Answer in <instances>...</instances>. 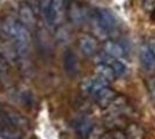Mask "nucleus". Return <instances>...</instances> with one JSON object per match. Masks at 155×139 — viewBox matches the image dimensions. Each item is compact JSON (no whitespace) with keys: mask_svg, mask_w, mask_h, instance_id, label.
Returning a JSON list of instances; mask_svg holds the SVG:
<instances>
[{"mask_svg":"<svg viewBox=\"0 0 155 139\" xmlns=\"http://www.w3.org/2000/svg\"><path fill=\"white\" fill-rule=\"evenodd\" d=\"M0 139H26L25 131L15 126L11 118L9 109L0 106Z\"/></svg>","mask_w":155,"mask_h":139,"instance_id":"20e7f679","label":"nucleus"},{"mask_svg":"<svg viewBox=\"0 0 155 139\" xmlns=\"http://www.w3.org/2000/svg\"><path fill=\"white\" fill-rule=\"evenodd\" d=\"M94 98H95L97 104L101 108H107L114 100L116 99V92L112 91L109 86L104 87L94 95Z\"/></svg>","mask_w":155,"mask_h":139,"instance_id":"f8f14e48","label":"nucleus"},{"mask_svg":"<svg viewBox=\"0 0 155 139\" xmlns=\"http://www.w3.org/2000/svg\"><path fill=\"white\" fill-rule=\"evenodd\" d=\"M94 127V123L91 118L88 117H84V118H80L77 122V125H75V130L79 133L80 137L82 138H87L91 133V129Z\"/></svg>","mask_w":155,"mask_h":139,"instance_id":"2eb2a0df","label":"nucleus"},{"mask_svg":"<svg viewBox=\"0 0 155 139\" xmlns=\"http://www.w3.org/2000/svg\"><path fill=\"white\" fill-rule=\"evenodd\" d=\"M91 29L97 38L108 41L118 33V21L110 11L102 9L91 18Z\"/></svg>","mask_w":155,"mask_h":139,"instance_id":"f03ea898","label":"nucleus"},{"mask_svg":"<svg viewBox=\"0 0 155 139\" xmlns=\"http://www.w3.org/2000/svg\"><path fill=\"white\" fill-rule=\"evenodd\" d=\"M147 45L149 46V49L153 51V53L155 55V40H152L150 42H149V44H147Z\"/></svg>","mask_w":155,"mask_h":139,"instance_id":"4be33fe9","label":"nucleus"},{"mask_svg":"<svg viewBox=\"0 0 155 139\" xmlns=\"http://www.w3.org/2000/svg\"><path fill=\"white\" fill-rule=\"evenodd\" d=\"M103 50L104 53L109 57H112V58H116V59H122L124 56H125V49L124 46L118 43L116 41L112 40H108L105 41L103 45Z\"/></svg>","mask_w":155,"mask_h":139,"instance_id":"9d476101","label":"nucleus"},{"mask_svg":"<svg viewBox=\"0 0 155 139\" xmlns=\"http://www.w3.org/2000/svg\"><path fill=\"white\" fill-rule=\"evenodd\" d=\"M147 86H148V89H149L150 95H152V96H153V99L155 100V77H154V78H152V79H149Z\"/></svg>","mask_w":155,"mask_h":139,"instance_id":"6ab92c4d","label":"nucleus"},{"mask_svg":"<svg viewBox=\"0 0 155 139\" xmlns=\"http://www.w3.org/2000/svg\"><path fill=\"white\" fill-rule=\"evenodd\" d=\"M2 31L13 41V46L15 48L20 58L27 57L31 45L30 30L22 26L19 20L8 18L2 23Z\"/></svg>","mask_w":155,"mask_h":139,"instance_id":"f257e3e1","label":"nucleus"},{"mask_svg":"<svg viewBox=\"0 0 155 139\" xmlns=\"http://www.w3.org/2000/svg\"><path fill=\"white\" fill-rule=\"evenodd\" d=\"M19 22L28 29H34L36 26V16L30 5L22 4L19 8Z\"/></svg>","mask_w":155,"mask_h":139,"instance_id":"423d86ee","label":"nucleus"},{"mask_svg":"<svg viewBox=\"0 0 155 139\" xmlns=\"http://www.w3.org/2000/svg\"><path fill=\"white\" fill-rule=\"evenodd\" d=\"M114 139H125V136L123 132H116L114 134Z\"/></svg>","mask_w":155,"mask_h":139,"instance_id":"412c9836","label":"nucleus"},{"mask_svg":"<svg viewBox=\"0 0 155 139\" xmlns=\"http://www.w3.org/2000/svg\"><path fill=\"white\" fill-rule=\"evenodd\" d=\"M98 139H114V134H111V133H103Z\"/></svg>","mask_w":155,"mask_h":139,"instance_id":"aec40b11","label":"nucleus"},{"mask_svg":"<svg viewBox=\"0 0 155 139\" xmlns=\"http://www.w3.org/2000/svg\"><path fill=\"white\" fill-rule=\"evenodd\" d=\"M64 68L70 77H75L79 73V61L75 53L71 50H67L64 53Z\"/></svg>","mask_w":155,"mask_h":139,"instance_id":"9b49d317","label":"nucleus"},{"mask_svg":"<svg viewBox=\"0 0 155 139\" xmlns=\"http://www.w3.org/2000/svg\"><path fill=\"white\" fill-rule=\"evenodd\" d=\"M67 15L70 21L75 26H81L88 20L87 9L77 2H72L70 5V7L67 8Z\"/></svg>","mask_w":155,"mask_h":139,"instance_id":"39448f33","label":"nucleus"},{"mask_svg":"<svg viewBox=\"0 0 155 139\" xmlns=\"http://www.w3.org/2000/svg\"><path fill=\"white\" fill-rule=\"evenodd\" d=\"M126 106H127V101L125 98L116 96V99L107 107V109H108V111L110 113L111 116H115V115H119L120 113H123Z\"/></svg>","mask_w":155,"mask_h":139,"instance_id":"dca6fc26","label":"nucleus"},{"mask_svg":"<svg viewBox=\"0 0 155 139\" xmlns=\"http://www.w3.org/2000/svg\"><path fill=\"white\" fill-rule=\"evenodd\" d=\"M95 77L107 81L108 84H111L114 80H116L115 72L111 70V67L103 63H97V65L95 66Z\"/></svg>","mask_w":155,"mask_h":139,"instance_id":"4468645a","label":"nucleus"},{"mask_svg":"<svg viewBox=\"0 0 155 139\" xmlns=\"http://www.w3.org/2000/svg\"><path fill=\"white\" fill-rule=\"evenodd\" d=\"M8 79V64L1 56H0V81L6 82Z\"/></svg>","mask_w":155,"mask_h":139,"instance_id":"a211bd4d","label":"nucleus"},{"mask_svg":"<svg viewBox=\"0 0 155 139\" xmlns=\"http://www.w3.org/2000/svg\"><path fill=\"white\" fill-rule=\"evenodd\" d=\"M139 60L141 67L146 72H153L155 71V55L149 49V46L142 45L139 51Z\"/></svg>","mask_w":155,"mask_h":139,"instance_id":"6e6552de","label":"nucleus"},{"mask_svg":"<svg viewBox=\"0 0 155 139\" xmlns=\"http://www.w3.org/2000/svg\"><path fill=\"white\" fill-rule=\"evenodd\" d=\"M97 46V40L91 35H84L79 40V50L84 57H93L96 53Z\"/></svg>","mask_w":155,"mask_h":139,"instance_id":"1a4fd4ad","label":"nucleus"},{"mask_svg":"<svg viewBox=\"0 0 155 139\" xmlns=\"http://www.w3.org/2000/svg\"><path fill=\"white\" fill-rule=\"evenodd\" d=\"M109 85L110 84H108L107 81L100 79V78H97V77H94V78H91V79L84 80V84H82V89H84L87 94H91V95L94 96L98 91H101L104 87H108Z\"/></svg>","mask_w":155,"mask_h":139,"instance_id":"ddd939ff","label":"nucleus"},{"mask_svg":"<svg viewBox=\"0 0 155 139\" xmlns=\"http://www.w3.org/2000/svg\"><path fill=\"white\" fill-rule=\"evenodd\" d=\"M125 139H143L145 138V131L140 125L138 124H130L125 130Z\"/></svg>","mask_w":155,"mask_h":139,"instance_id":"f3484780","label":"nucleus"},{"mask_svg":"<svg viewBox=\"0 0 155 139\" xmlns=\"http://www.w3.org/2000/svg\"><path fill=\"white\" fill-rule=\"evenodd\" d=\"M67 12L65 0H45L42 5V15L48 26L57 27L63 23Z\"/></svg>","mask_w":155,"mask_h":139,"instance_id":"7ed1b4c3","label":"nucleus"},{"mask_svg":"<svg viewBox=\"0 0 155 139\" xmlns=\"http://www.w3.org/2000/svg\"><path fill=\"white\" fill-rule=\"evenodd\" d=\"M98 63H103V64L108 65L109 67H111V70L116 74V78H120V77L125 75L126 72H127V67H126V65L124 63L120 61V59H116V58L109 57L105 53L101 55L98 57Z\"/></svg>","mask_w":155,"mask_h":139,"instance_id":"0eeeda50","label":"nucleus"}]
</instances>
